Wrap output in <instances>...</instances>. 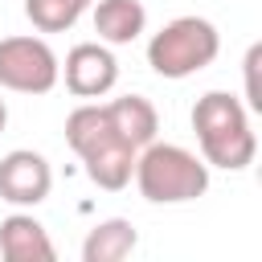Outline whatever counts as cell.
I'll use <instances>...</instances> for the list:
<instances>
[{
	"instance_id": "3",
	"label": "cell",
	"mask_w": 262,
	"mask_h": 262,
	"mask_svg": "<svg viewBox=\"0 0 262 262\" xmlns=\"http://www.w3.org/2000/svg\"><path fill=\"white\" fill-rule=\"evenodd\" d=\"M131 176L139 184V196L151 205H184L205 196L209 188V164L196 151L180 143H156V139L139 147Z\"/></svg>"
},
{
	"instance_id": "14",
	"label": "cell",
	"mask_w": 262,
	"mask_h": 262,
	"mask_svg": "<svg viewBox=\"0 0 262 262\" xmlns=\"http://www.w3.org/2000/svg\"><path fill=\"white\" fill-rule=\"evenodd\" d=\"M4 123H8V106H4V98H0V131H4Z\"/></svg>"
},
{
	"instance_id": "7",
	"label": "cell",
	"mask_w": 262,
	"mask_h": 262,
	"mask_svg": "<svg viewBox=\"0 0 262 262\" xmlns=\"http://www.w3.org/2000/svg\"><path fill=\"white\" fill-rule=\"evenodd\" d=\"M119 82V61L102 41H82L66 53V90L74 98H102Z\"/></svg>"
},
{
	"instance_id": "1",
	"label": "cell",
	"mask_w": 262,
	"mask_h": 262,
	"mask_svg": "<svg viewBox=\"0 0 262 262\" xmlns=\"http://www.w3.org/2000/svg\"><path fill=\"white\" fill-rule=\"evenodd\" d=\"M192 131H196V143H201V160L209 168L242 172L258 156V135L250 127V111L229 90H209V94L196 98Z\"/></svg>"
},
{
	"instance_id": "13",
	"label": "cell",
	"mask_w": 262,
	"mask_h": 262,
	"mask_svg": "<svg viewBox=\"0 0 262 262\" xmlns=\"http://www.w3.org/2000/svg\"><path fill=\"white\" fill-rule=\"evenodd\" d=\"M258 57H262V45H250V53H246V102H250V111H262V98H258Z\"/></svg>"
},
{
	"instance_id": "5",
	"label": "cell",
	"mask_w": 262,
	"mask_h": 262,
	"mask_svg": "<svg viewBox=\"0 0 262 262\" xmlns=\"http://www.w3.org/2000/svg\"><path fill=\"white\" fill-rule=\"evenodd\" d=\"M61 78V61L45 37H4L0 41V86L16 94H49Z\"/></svg>"
},
{
	"instance_id": "9",
	"label": "cell",
	"mask_w": 262,
	"mask_h": 262,
	"mask_svg": "<svg viewBox=\"0 0 262 262\" xmlns=\"http://www.w3.org/2000/svg\"><path fill=\"white\" fill-rule=\"evenodd\" d=\"M102 106H106V119H111V127L119 131V139L131 143L135 151L156 139L160 115H156V106H151L143 94H123V98H111V102H102Z\"/></svg>"
},
{
	"instance_id": "2",
	"label": "cell",
	"mask_w": 262,
	"mask_h": 262,
	"mask_svg": "<svg viewBox=\"0 0 262 262\" xmlns=\"http://www.w3.org/2000/svg\"><path fill=\"white\" fill-rule=\"evenodd\" d=\"M66 143L78 151V160L86 164V176L98 188L119 192V188L131 184L139 151L119 139V131L111 127L102 102H82V106L70 111V119H66Z\"/></svg>"
},
{
	"instance_id": "12",
	"label": "cell",
	"mask_w": 262,
	"mask_h": 262,
	"mask_svg": "<svg viewBox=\"0 0 262 262\" xmlns=\"http://www.w3.org/2000/svg\"><path fill=\"white\" fill-rule=\"evenodd\" d=\"M90 8V0H25V16L37 33H66L78 25V16Z\"/></svg>"
},
{
	"instance_id": "11",
	"label": "cell",
	"mask_w": 262,
	"mask_h": 262,
	"mask_svg": "<svg viewBox=\"0 0 262 262\" xmlns=\"http://www.w3.org/2000/svg\"><path fill=\"white\" fill-rule=\"evenodd\" d=\"M139 246V233L127 217H106L98 221L86 242H82V262H123L131 250Z\"/></svg>"
},
{
	"instance_id": "6",
	"label": "cell",
	"mask_w": 262,
	"mask_h": 262,
	"mask_svg": "<svg viewBox=\"0 0 262 262\" xmlns=\"http://www.w3.org/2000/svg\"><path fill=\"white\" fill-rule=\"evenodd\" d=\"M49 188H53V168L41 151L16 147L0 160V201L29 209V205H41L49 196Z\"/></svg>"
},
{
	"instance_id": "4",
	"label": "cell",
	"mask_w": 262,
	"mask_h": 262,
	"mask_svg": "<svg viewBox=\"0 0 262 262\" xmlns=\"http://www.w3.org/2000/svg\"><path fill=\"white\" fill-rule=\"evenodd\" d=\"M221 53V33L205 16H176L147 41V66L160 78H192L205 66H213Z\"/></svg>"
},
{
	"instance_id": "8",
	"label": "cell",
	"mask_w": 262,
	"mask_h": 262,
	"mask_svg": "<svg viewBox=\"0 0 262 262\" xmlns=\"http://www.w3.org/2000/svg\"><path fill=\"white\" fill-rule=\"evenodd\" d=\"M0 254L8 262H53L57 258L45 225L33 213H12L0 221Z\"/></svg>"
},
{
	"instance_id": "10",
	"label": "cell",
	"mask_w": 262,
	"mask_h": 262,
	"mask_svg": "<svg viewBox=\"0 0 262 262\" xmlns=\"http://www.w3.org/2000/svg\"><path fill=\"white\" fill-rule=\"evenodd\" d=\"M147 29V8L139 0H98L94 4V33L106 45H131Z\"/></svg>"
}]
</instances>
